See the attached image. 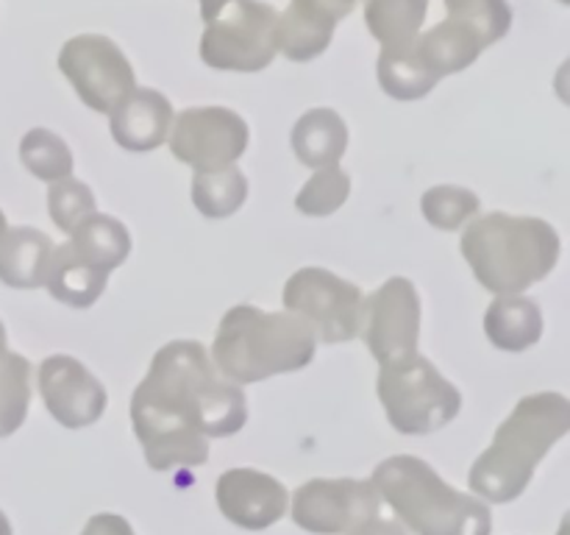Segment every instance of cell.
<instances>
[{"mask_svg": "<svg viewBox=\"0 0 570 535\" xmlns=\"http://www.w3.org/2000/svg\"><path fill=\"white\" fill-rule=\"evenodd\" d=\"M0 535H14V533H11V522L6 518L3 510H0Z\"/></svg>", "mask_w": 570, "mask_h": 535, "instance_id": "cell-34", "label": "cell"}, {"mask_svg": "<svg viewBox=\"0 0 570 535\" xmlns=\"http://www.w3.org/2000/svg\"><path fill=\"white\" fill-rule=\"evenodd\" d=\"M360 0H289L287 11L278 14L276 50L289 61H312L334 39L340 20L356 9Z\"/></svg>", "mask_w": 570, "mask_h": 535, "instance_id": "cell-15", "label": "cell"}, {"mask_svg": "<svg viewBox=\"0 0 570 535\" xmlns=\"http://www.w3.org/2000/svg\"><path fill=\"white\" fill-rule=\"evenodd\" d=\"M371 479H309L293 496V522L312 535H354L379 516Z\"/></svg>", "mask_w": 570, "mask_h": 535, "instance_id": "cell-12", "label": "cell"}, {"mask_svg": "<svg viewBox=\"0 0 570 535\" xmlns=\"http://www.w3.org/2000/svg\"><path fill=\"white\" fill-rule=\"evenodd\" d=\"M317 338L293 312H267L237 304L220 318L212 343V362L234 385H254L293 373L315 360Z\"/></svg>", "mask_w": 570, "mask_h": 535, "instance_id": "cell-4", "label": "cell"}, {"mask_svg": "<svg viewBox=\"0 0 570 535\" xmlns=\"http://www.w3.org/2000/svg\"><path fill=\"white\" fill-rule=\"evenodd\" d=\"M360 338L376 357L379 368L417 354L421 340V295L406 276H393L365 295Z\"/></svg>", "mask_w": 570, "mask_h": 535, "instance_id": "cell-11", "label": "cell"}, {"mask_svg": "<svg viewBox=\"0 0 570 535\" xmlns=\"http://www.w3.org/2000/svg\"><path fill=\"white\" fill-rule=\"evenodd\" d=\"M365 293L326 268H301L284 284L287 312L309 323L321 343H348L360 338Z\"/></svg>", "mask_w": 570, "mask_h": 535, "instance_id": "cell-8", "label": "cell"}, {"mask_svg": "<svg viewBox=\"0 0 570 535\" xmlns=\"http://www.w3.org/2000/svg\"><path fill=\"white\" fill-rule=\"evenodd\" d=\"M67 243L76 249L81 260L100 268L104 273L120 268L128 260V254H131V234H128V228L117 217L100 215V212L78 223Z\"/></svg>", "mask_w": 570, "mask_h": 535, "instance_id": "cell-22", "label": "cell"}, {"mask_svg": "<svg viewBox=\"0 0 570 535\" xmlns=\"http://www.w3.org/2000/svg\"><path fill=\"white\" fill-rule=\"evenodd\" d=\"M6 232H9V221H6V215H3V210H0V243H3V237H6Z\"/></svg>", "mask_w": 570, "mask_h": 535, "instance_id": "cell-35", "label": "cell"}, {"mask_svg": "<svg viewBox=\"0 0 570 535\" xmlns=\"http://www.w3.org/2000/svg\"><path fill=\"white\" fill-rule=\"evenodd\" d=\"M376 393L387 421L401 435H432L462 410L460 390L421 354L379 368Z\"/></svg>", "mask_w": 570, "mask_h": 535, "instance_id": "cell-6", "label": "cell"}, {"mask_svg": "<svg viewBox=\"0 0 570 535\" xmlns=\"http://www.w3.org/2000/svg\"><path fill=\"white\" fill-rule=\"evenodd\" d=\"M200 59L220 72H259L276 59L278 11L265 0H226L206 17Z\"/></svg>", "mask_w": 570, "mask_h": 535, "instance_id": "cell-7", "label": "cell"}, {"mask_svg": "<svg viewBox=\"0 0 570 535\" xmlns=\"http://www.w3.org/2000/svg\"><path fill=\"white\" fill-rule=\"evenodd\" d=\"M351 176L337 167H321L295 195V210L306 217H328L348 201Z\"/></svg>", "mask_w": 570, "mask_h": 535, "instance_id": "cell-30", "label": "cell"}, {"mask_svg": "<svg viewBox=\"0 0 570 535\" xmlns=\"http://www.w3.org/2000/svg\"><path fill=\"white\" fill-rule=\"evenodd\" d=\"M56 65L72 84L81 104L100 115H109L122 98L137 89L131 61L126 59L120 45L104 33H78L67 39Z\"/></svg>", "mask_w": 570, "mask_h": 535, "instance_id": "cell-9", "label": "cell"}, {"mask_svg": "<svg viewBox=\"0 0 570 535\" xmlns=\"http://www.w3.org/2000/svg\"><path fill=\"white\" fill-rule=\"evenodd\" d=\"M31 362L17 351L0 357V438H9L26 424L31 405Z\"/></svg>", "mask_w": 570, "mask_h": 535, "instance_id": "cell-26", "label": "cell"}, {"mask_svg": "<svg viewBox=\"0 0 570 535\" xmlns=\"http://www.w3.org/2000/svg\"><path fill=\"white\" fill-rule=\"evenodd\" d=\"M48 212L61 232L72 234L78 223L95 215V193L89 189V184L78 182V178H61V182L50 184Z\"/></svg>", "mask_w": 570, "mask_h": 535, "instance_id": "cell-31", "label": "cell"}, {"mask_svg": "<svg viewBox=\"0 0 570 535\" xmlns=\"http://www.w3.org/2000/svg\"><path fill=\"white\" fill-rule=\"evenodd\" d=\"M245 390L228 382L198 340H173L150 360L131 396V427L154 471L209 460V440L237 435L248 421Z\"/></svg>", "mask_w": 570, "mask_h": 535, "instance_id": "cell-1", "label": "cell"}, {"mask_svg": "<svg viewBox=\"0 0 570 535\" xmlns=\"http://www.w3.org/2000/svg\"><path fill=\"white\" fill-rule=\"evenodd\" d=\"M560 3H570V0H560Z\"/></svg>", "mask_w": 570, "mask_h": 535, "instance_id": "cell-37", "label": "cell"}, {"mask_svg": "<svg viewBox=\"0 0 570 535\" xmlns=\"http://www.w3.org/2000/svg\"><path fill=\"white\" fill-rule=\"evenodd\" d=\"M365 26L382 48H404L421 33L429 0H362Z\"/></svg>", "mask_w": 570, "mask_h": 535, "instance_id": "cell-24", "label": "cell"}, {"mask_svg": "<svg viewBox=\"0 0 570 535\" xmlns=\"http://www.w3.org/2000/svg\"><path fill=\"white\" fill-rule=\"evenodd\" d=\"M37 385L50 416L67 429L92 427L109 407L104 382L70 354L45 357L37 371Z\"/></svg>", "mask_w": 570, "mask_h": 535, "instance_id": "cell-13", "label": "cell"}, {"mask_svg": "<svg viewBox=\"0 0 570 535\" xmlns=\"http://www.w3.org/2000/svg\"><path fill=\"white\" fill-rule=\"evenodd\" d=\"M20 162L39 182L56 184L72 176V150L65 139L50 128H31L20 139Z\"/></svg>", "mask_w": 570, "mask_h": 535, "instance_id": "cell-27", "label": "cell"}, {"mask_svg": "<svg viewBox=\"0 0 570 535\" xmlns=\"http://www.w3.org/2000/svg\"><path fill=\"white\" fill-rule=\"evenodd\" d=\"M570 432V401L554 390L523 396L499 424L493 444L473 460L468 485L488 505L515 502L534 468Z\"/></svg>", "mask_w": 570, "mask_h": 535, "instance_id": "cell-2", "label": "cell"}, {"mask_svg": "<svg viewBox=\"0 0 570 535\" xmlns=\"http://www.w3.org/2000/svg\"><path fill=\"white\" fill-rule=\"evenodd\" d=\"M248 123L228 106H189L173 117L170 154L195 173L232 167L248 148Z\"/></svg>", "mask_w": 570, "mask_h": 535, "instance_id": "cell-10", "label": "cell"}, {"mask_svg": "<svg viewBox=\"0 0 570 535\" xmlns=\"http://www.w3.org/2000/svg\"><path fill=\"white\" fill-rule=\"evenodd\" d=\"M460 251L484 290L521 295L557 268L560 234L543 217L490 212L468 223Z\"/></svg>", "mask_w": 570, "mask_h": 535, "instance_id": "cell-3", "label": "cell"}, {"mask_svg": "<svg viewBox=\"0 0 570 535\" xmlns=\"http://www.w3.org/2000/svg\"><path fill=\"white\" fill-rule=\"evenodd\" d=\"M451 20L473 28L484 48L504 39L512 28V9L507 0H443Z\"/></svg>", "mask_w": 570, "mask_h": 535, "instance_id": "cell-29", "label": "cell"}, {"mask_svg": "<svg viewBox=\"0 0 570 535\" xmlns=\"http://www.w3.org/2000/svg\"><path fill=\"white\" fill-rule=\"evenodd\" d=\"M354 535H406V529L401 527L399 522H393V518L376 516L373 522H367L365 527L356 529Z\"/></svg>", "mask_w": 570, "mask_h": 535, "instance_id": "cell-33", "label": "cell"}, {"mask_svg": "<svg viewBox=\"0 0 570 535\" xmlns=\"http://www.w3.org/2000/svg\"><path fill=\"white\" fill-rule=\"evenodd\" d=\"M217 507L237 527L259 533L282 522L289 507L284 483L256 468H228L217 479Z\"/></svg>", "mask_w": 570, "mask_h": 535, "instance_id": "cell-14", "label": "cell"}, {"mask_svg": "<svg viewBox=\"0 0 570 535\" xmlns=\"http://www.w3.org/2000/svg\"><path fill=\"white\" fill-rule=\"evenodd\" d=\"M173 104L150 87H137L109 111V128L115 143L131 154H148L167 143L173 126Z\"/></svg>", "mask_w": 570, "mask_h": 535, "instance_id": "cell-16", "label": "cell"}, {"mask_svg": "<svg viewBox=\"0 0 570 535\" xmlns=\"http://www.w3.org/2000/svg\"><path fill=\"white\" fill-rule=\"evenodd\" d=\"M482 201L473 189L456 184H438L429 187L421 198V212L440 232H460L462 226L479 217Z\"/></svg>", "mask_w": 570, "mask_h": 535, "instance_id": "cell-28", "label": "cell"}, {"mask_svg": "<svg viewBox=\"0 0 570 535\" xmlns=\"http://www.w3.org/2000/svg\"><path fill=\"white\" fill-rule=\"evenodd\" d=\"M415 50L423 65H426V70L434 72L443 81L445 76L468 70L482 56V50L488 48H484V42L479 39V33L473 28L445 17L434 28L417 33Z\"/></svg>", "mask_w": 570, "mask_h": 535, "instance_id": "cell-18", "label": "cell"}, {"mask_svg": "<svg viewBox=\"0 0 570 535\" xmlns=\"http://www.w3.org/2000/svg\"><path fill=\"white\" fill-rule=\"evenodd\" d=\"M248 198V178L237 165L215 173H195L193 204L209 221H223L243 210Z\"/></svg>", "mask_w": 570, "mask_h": 535, "instance_id": "cell-25", "label": "cell"}, {"mask_svg": "<svg viewBox=\"0 0 570 535\" xmlns=\"http://www.w3.org/2000/svg\"><path fill=\"white\" fill-rule=\"evenodd\" d=\"M53 240L31 226L9 228L0 243V282L14 290H37L48 276Z\"/></svg>", "mask_w": 570, "mask_h": 535, "instance_id": "cell-19", "label": "cell"}, {"mask_svg": "<svg viewBox=\"0 0 570 535\" xmlns=\"http://www.w3.org/2000/svg\"><path fill=\"white\" fill-rule=\"evenodd\" d=\"M293 150L301 165L312 171L337 167L348 150V126L328 106L304 111L293 128Z\"/></svg>", "mask_w": 570, "mask_h": 535, "instance_id": "cell-20", "label": "cell"}, {"mask_svg": "<svg viewBox=\"0 0 570 535\" xmlns=\"http://www.w3.org/2000/svg\"><path fill=\"white\" fill-rule=\"evenodd\" d=\"M106 284H109V273L81 260L70 243L53 245L45 288L56 301L72 310H89L104 295Z\"/></svg>", "mask_w": 570, "mask_h": 535, "instance_id": "cell-21", "label": "cell"}, {"mask_svg": "<svg viewBox=\"0 0 570 535\" xmlns=\"http://www.w3.org/2000/svg\"><path fill=\"white\" fill-rule=\"evenodd\" d=\"M484 334L490 343L510 354L532 349L543 338V312L529 295H495L484 312Z\"/></svg>", "mask_w": 570, "mask_h": 535, "instance_id": "cell-17", "label": "cell"}, {"mask_svg": "<svg viewBox=\"0 0 570 535\" xmlns=\"http://www.w3.org/2000/svg\"><path fill=\"white\" fill-rule=\"evenodd\" d=\"M6 351H9L6 349V327H3V321H0V357H3Z\"/></svg>", "mask_w": 570, "mask_h": 535, "instance_id": "cell-36", "label": "cell"}, {"mask_svg": "<svg viewBox=\"0 0 570 535\" xmlns=\"http://www.w3.org/2000/svg\"><path fill=\"white\" fill-rule=\"evenodd\" d=\"M81 535H134V527L117 513H95L87 518Z\"/></svg>", "mask_w": 570, "mask_h": 535, "instance_id": "cell-32", "label": "cell"}, {"mask_svg": "<svg viewBox=\"0 0 570 535\" xmlns=\"http://www.w3.org/2000/svg\"><path fill=\"white\" fill-rule=\"evenodd\" d=\"M376 76L384 93L395 100H421L440 84V78L429 72L417 56L415 39L404 48H382Z\"/></svg>", "mask_w": 570, "mask_h": 535, "instance_id": "cell-23", "label": "cell"}, {"mask_svg": "<svg viewBox=\"0 0 570 535\" xmlns=\"http://www.w3.org/2000/svg\"><path fill=\"white\" fill-rule=\"evenodd\" d=\"M371 483L401 518V527L415 535H490L493 529L488 502L456 490L415 455L382 460Z\"/></svg>", "mask_w": 570, "mask_h": 535, "instance_id": "cell-5", "label": "cell"}]
</instances>
